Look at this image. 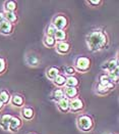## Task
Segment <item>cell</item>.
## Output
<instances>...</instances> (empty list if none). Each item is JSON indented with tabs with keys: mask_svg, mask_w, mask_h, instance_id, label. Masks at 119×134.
Returning a JSON list of instances; mask_svg holds the SVG:
<instances>
[{
	"mask_svg": "<svg viewBox=\"0 0 119 134\" xmlns=\"http://www.w3.org/2000/svg\"><path fill=\"white\" fill-rule=\"evenodd\" d=\"M53 99L56 100L57 102L61 99L65 98V95H64V92H63V89H56L53 92V95H52Z\"/></svg>",
	"mask_w": 119,
	"mask_h": 134,
	"instance_id": "obj_23",
	"label": "cell"
},
{
	"mask_svg": "<svg viewBox=\"0 0 119 134\" xmlns=\"http://www.w3.org/2000/svg\"><path fill=\"white\" fill-rule=\"evenodd\" d=\"M4 21H5V16H4V13L0 11V24H1V23H3Z\"/></svg>",
	"mask_w": 119,
	"mask_h": 134,
	"instance_id": "obj_30",
	"label": "cell"
},
{
	"mask_svg": "<svg viewBox=\"0 0 119 134\" xmlns=\"http://www.w3.org/2000/svg\"><path fill=\"white\" fill-rule=\"evenodd\" d=\"M91 68V60L90 58L85 57V56H79L76 62V71L80 73H86Z\"/></svg>",
	"mask_w": 119,
	"mask_h": 134,
	"instance_id": "obj_3",
	"label": "cell"
},
{
	"mask_svg": "<svg viewBox=\"0 0 119 134\" xmlns=\"http://www.w3.org/2000/svg\"><path fill=\"white\" fill-rule=\"evenodd\" d=\"M57 108L60 112L62 113H67L69 112V99L67 98H63L61 100L57 102Z\"/></svg>",
	"mask_w": 119,
	"mask_h": 134,
	"instance_id": "obj_12",
	"label": "cell"
},
{
	"mask_svg": "<svg viewBox=\"0 0 119 134\" xmlns=\"http://www.w3.org/2000/svg\"><path fill=\"white\" fill-rule=\"evenodd\" d=\"M53 83H54V85H56L57 87H63V86H65V83H66V78H65L63 75H58L53 80Z\"/></svg>",
	"mask_w": 119,
	"mask_h": 134,
	"instance_id": "obj_21",
	"label": "cell"
},
{
	"mask_svg": "<svg viewBox=\"0 0 119 134\" xmlns=\"http://www.w3.org/2000/svg\"><path fill=\"white\" fill-rule=\"evenodd\" d=\"M86 39H87V45L89 49L93 52L103 49L108 42V37H107L106 33H104L103 31H100V30L91 32L87 36Z\"/></svg>",
	"mask_w": 119,
	"mask_h": 134,
	"instance_id": "obj_1",
	"label": "cell"
},
{
	"mask_svg": "<svg viewBox=\"0 0 119 134\" xmlns=\"http://www.w3.org/2000/svg\"><path fill=\"white\" fill-rule=\"evenodd\" d=\"M5 12H14L16 9V2L14 1H6L4 3Z\"/></svg>",
	"mask_w": 119,
	"mask_h": 134,
	"instance_id": "obj_19",
	"label": "cell"
},
{
	"mask_svg": "<svg viewBox=\"0 0 119 134\" xmlns=\"http://www.w3.org/2000/svg\"><path fill=\"white\" fill-rule=\"evenodd\" d=\"M77 127L78 129H80L83 132H89L93 129L94 127V121L93 119L87 116V115H82L77 118Z\"/></svg>",
	"mask_w": 119,
	"mask_h": 134,
	"instance_id": "obj_2",
	"label": "cell"
},
{
	"mask_svg": "<svg viewBox=\"0 0 119 134\" xmlns=\"http://www.w3.org/2000/svg\"><path fill=\"white\" fill-rule=\"evenodd\" d=\"M21 127H22L21 119H18L16 117H12L10 120V123H9V126H8V130L11 132H17Z\"/></svg>",
	"mask_w": 119,
	"mask_h": 134,
	"instance_id": "obj_7",
	"label": "cell"
},
{
	"mask_svg": "<svg viewBox=\"0 0 119 134\" xmlns=\"http://www.w3.org/2000/svg\"><path fill=\"white\" fill-rule=\"evenodd\" d=\"M10 115H3L1 118H0V127L3 129V130H8V126L10 123L11 120Z\"/></svg>",
	"mask_w": 119,
	"mask_h": 134,
	"instance_id": "obj_13",
	"label": "cell"
},
{
	"mask_svg": "<svg viewBox=\"0 0 119 134\" xmlns=\"http://www.w3.org/2000/svg\"><path fill=\"white\" fill-rule=\"evenodd\" d=\"M10 102L12 105L16 107V108H22L24 103V100H23V97L20 94H14L10 97Z\"/></svg>",
	"mask_w": 119,
	"mask_h": 134,
	"instance_id": "obj_11",
	"label": "cell"
},
{
	"mask_svg": "<svg viewBox=\"0 0 119 134\" xmlns=\"http://www.w3.org/2000/svg\"><path fill=\"white\" fill-rule=\"evenodd\" d=\"M30 134H33V133H30Z\"/></svg>",
	"mask_w": 119,
	"mask_h": 134,
	"instance_id": "obj_32",
	"label": "cell"
},
{
	"mask_svg": "<svg viewBox=\"0 0 119 134\" xmlns=\"http://www.w3.org/2000/svg\"><path fill=\"white\" fill-rule=\"evenodd\" d=\"M105 65H106V66L103 67V69H106L107 72L110 73V72H112V71H114L115 69L118 68V62H117V59H112V60H110L109 63L105 64ZM108 73H107V74H108Z\"/></svg>",
	"mask_w": 119,
	"mask_h": 134,
	"instance_id": "obj_16",
	"label": "cell"
},
{
	"mask_svg": "<svg viewBox=\"0 0 119 134\" xmlns=\"http://www.w3.org/2000/svg\"><path fill=\"white\" fill-rule=\"evenodd\" d=\"M10 94L8 91L6 90H1L0 91V101L3 103V104H6V103H9L10 102Z\"/></svg>",
	"mask_w": 119,
	"mask_h": 134,
	"instance_id": "obj_14",
	"label": "cell"
},
{
	"mask_svg": "<svg viewBox=\"0 0 119 134\" xmlns=\"http://www.w3.org/2000/svg\"><path fill=\"white\" fill-rule=\"evenodd\" d=\"M96 91H97V93L99 95H105V94H107L110 90L107 88V87H105V86H103V85H101V84H98L97 85V88H96Z\"/></svg>",
	"mask_w": 119,
	"mask_h": 134,
	"instance_id": "obj_25",
	"label": "cell"
},
{
	"mask_svg": "<svg viewBox=\"0 0 119 134\" xmlns=\"http://www.w3.org/2000/svg\"><path fill=\"white\" fill-rule=\"evenodd\" d=\"M54 38L56 40V42H63L66 39V33H65L64 30H57L56 33L54 35Z\"/></svg>",
	"mask_w": 119,
	"mask_h": 134,
	"instance_id": "obj_22",
	"label": "cell"
},
{
	"mask_svg": "<svg viewBox=\"0 0 119 134\" xmlns=\"http://www.w3.org/2000/svg\"><path fill=\"white\" fill-rule=\"evenodd\" d=\"M4 16H5V21L10 24H14V23L17 22V15L15 12H5L4 13Z\"/></svg>",
	"mask_w": 119,
	"mask_h": 134,
	"instance_id": "obj_20",
	"label": "cell"
},
{
	"mask_svg": "<svg viewBox=\"0 0 119 134\" xmlns=\"http://www.w3.org/2000/svg\"><path fill=\"white\" fill-rule=\"evenodd\" d=\"M22 116L26 120H32L34 118V111L31 108H23L22 112Z\"/></svg>",
	"mask_w": 119,
	"mask_h": 134,
	"instance_id": "obj_18",
	"label": "cell"
},
{
	"mask_svg": "<svg viewBox=\"0 0 119 134\" xmlns=\"http://www.w3.org/2000/svg\"><path fill=\"white\" fill-rule=\"evenodd\" d=\"M99 84H101V85L107 87L109 90H111L112 88H114V86H115L114 83L111 82V80H110V78L108 77L107 74H103V75L100 76V83H99Z\"/></svg>",
	"mask_w": 119,
	"mask_h": 134,
	"instance_id": "obj_9",
	"label": "cell"
},
{
	"mask_svg": "<svg viewBox=\"0 0 119 134\" xmlns=\"http://www.w3.org/2000/svg\"><path fill=\"white\" fill-rule=\"evenodd\" d=\"M44 44L47 47H55L56 46V40L54 37H49V36H45L44 38Z\"/></svg>",
	"mask_w": 119,
	"mask_h": 134,
	"instance_id": "obj_24",
	"label": "cell"
},
{
	"mask_svg": "<svg viewBox=\"0 0 119 134\" xmlns=\"http://www.w3.org/2000/svg\"><path fill=\"white\" fill-rule=\"evenodd\" d=\"M65 95V98L71 100L73 98H76L78 95V89L77 88H71V87H65V89L63 90Z\"/></svg>",
	"mask_w": 119,
	"mask_h": 134,
	"instance_id": "obj_10",
	"label": "cell"
},
{
	"mask_svg": "<svg viewBox=\"0 0 119 134\" xmlns=\"http://www.w3.org/2000/svg\"><path fill=\"white\" fill-rule=\"evenodd\" d=\"M78 85V80L74 76L72 77H68L66 78V83H65V87H71V88H76Z\"/></svg>",
	"mask_w": 119,
	"mask_h": 134,
	"instance_id": "obj_15",
	"label": "cell"
},
{
	"mask_svg": "<svg viewBox=\"0 0 119 134\" xmlns=\"http://www.w3.org/2000/svg\"><path fill=\"white\" fill-rule=\"evenodd\" d=\"M68 21L64 15H57L53 19L52 25L56 28V30H64L67 27Z\"/></svg>",
	"mask_w": 119,
	"mask_h": 134,
	"instance_id": "obj_4",
	"label": "cell"
},
{
	"mask_svg": "<svg viewBox=\"0 0 119 134\" xmlns=\"http://www.w3.org/2000/svg\"><path fill=\"white\" fill-rule=\"evenodd\" d=\"M3 107H4V104H3V103H2L1 101H0V111H1L2 109H3Z\"/></svg>",
	"mask_w": 119,
	"mask_h": 134,
	"instance_id": "obj_31",
	"label": "cell"
},
{
	"mask_svg": "<svg viewBox=\"0 0 119 134\" xmlns=\"http://www.w3.org/2000/svg\"><path fill=\"white\" fill-rule=\"evenodd\" d=\"M47 78L49 79V80H54L58 75H59V70L57 69V68H54V67H52V68H50L48 71H47Z\"/></svg>",
	"mask_w": 119,
	"mask_h": 134,
	"instance_id": "obj_17",
	"label": "cell"
},
{
	"mask_svg": "<svg viewBox=\"0 0 119 134\" xmlns=\"http://www.w3.org/2000/svg\"><path fill=\"white\" fill-rule=\"evenodd\" d=\"M5 70H6V63L3 58L0 57V75L3 74L5 72Z\"/></svg>",
	"mask_w": 119,
	"mask_h": 134,
	"instance_id": "obj_28",
	"label": "cell"
},
{
	"mask_svg": "<svg viewBox=\"0 0 119 134\" xmlns=\"http://www.w3.org/2000/svg\"><path fill=\"white\" fill-rule=\"evenodd\" d=\"M56 28H55L54 26L51 24L48 28H47V30H46V36H49V37H54L55 33H56Z\"/></svg>",
	"mask_w": 119,
	"mask_h": 134,
	"instance_id": "obj_26",
	"label": "cell"
},
{
	"mask_svg": "<svg viewBox=\"0 0 119 134\" xmlns=\"http://www.w3.org/2000/svg\"><path fill=\"white\" fill-rule=\"evenodd\" d=\"M13 32V25L4 21L0 24V34L2 35H10Z\"/></svg>",
	"mask_w": 119,
	"mask_h": 134,
	"instance_id": "obj_6",
	"label": "cell"
},
{
	"mask_svg": "<svg viewBox=\"0 0 119 134\" xmlns=\"http://www.w3.org/2000/svg\"><path fill=\"white\" fill-rule=\"evenodd\" d=\"M84 109V102L80 98L76 97L69 100V111L72 113H79Z\"/></svg>",
	"mask_w": 119,
	"mask_h": 134,
	"instance_id": "obj_5",
	"label": "cell"
},
{
	"mask_svg": "<svg viewBox=\"0 0 119 134\" xmlns=\"http://www.w3.org/2000/svg\"><path fill=\"white\" fill-rule=\"evenodd\" d=\"M87 3L91 4V5H93V6H98V5L101 4V0H90Z\"/></svg>",
	"mask_w": 119,
	"mask_h": 134,
	"instance_id": "obj_29",
	"label": "cell"
},
{
	"mask_svg": "<svg viewBox=\"0 0 119 134\" xmlns=\"http://www.w3.org/2000/svg\"><path fill=\"white\" fill-rule=\"evenodd\" d=\"M65 73H66L69 77H72V76L74 75V73H76V69H74L73 67L68 66V67L65 68Z\"/></svg>",
	"mask_w": 119,
	"mask_h": 134,
	"instance_id": "obj_27",
	"label": "cell"
},
{
	"mask_svg": "<svg viewBox=\"0 0 119 134\" xmlns=\"http://www.w3.org/2000/svg\"><path fill=\"white\" fill-rule=\"evenodd\" d=\"M69 50H70V44L66 41L58 42V44L56 45V51L59 54H66V53H68Z\"/></svg>",
	"mask_w": 119,
	"mask_h": 134,
	"instance_id": "obj_8",
	"label": "cell"
}]
</instances>
